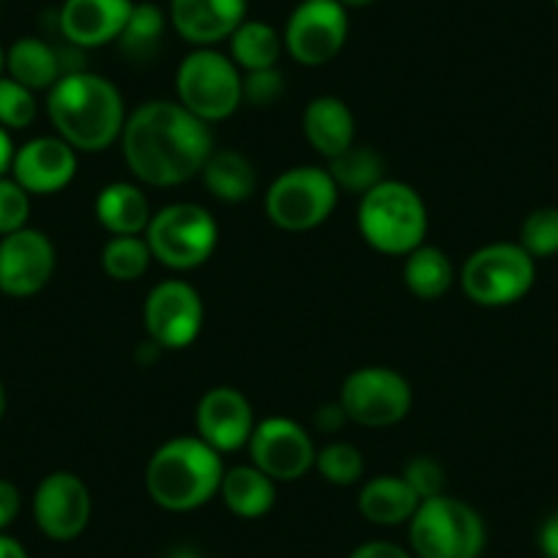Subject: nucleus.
<instances>
[{
    "label": "nucleus",
    "instance_id": "nucleus-1",
    "mask_svg": "<svg viewBox=\"0 0 558 558\" xmlns=\"http://www.w3.org/2000/svg\"><path fill=\"white\" fill-rule=\"evenodd\" d=\"M118 143L126 168L148 186L186 184L214 154L211 126L168 99L146 101L126 116Z\"/></svg>",
    "mask_w": 558,
    "mask_h": 558
},
{
    "label": "nucleus",
    "instance_id": "nucleus-2",
    "mask_svg": "<svg viewBox=\"0 0 558 558\" xmlns=\"http://www.w3.org/2000/svg\"><path fill=\"white\" fill-rule=\"evenodd\" d=\"M47 112L58 137L74 151L99 154L121 140L126 123L121 90L94 72L63 74L50 88Z\"/></svg>",
    "mask_w": 558,
    "mask_h": 558
},
{
    "label": "nucleus",
    "instance_id": "nucleus-3",
    "mask_svg": "<svg viewBox=\"0 0 558 558\" xmlns=\"http://www.w3.org/2000/svg\"><path fill=\"white\" fill-rule=\"evenodd\" d=\"M225 465L201 436H181L162 444L146 469L148 496L168 512H192L211 501L222 485Z\"/></svg>",
    "mask_w": 558,
    "mask_h": 558
},
{
    "label": "nucleus",
    "instance_id": "nucleus-4",
    "mask_svg": "<svg viewBox=\"0 0 558 558\" xmlns=\"http://www.w3.org/2000/svg\"><path fill=\"white\" fill-rule=\"evenodd\" d=\"M359 233L384 255H411L425 244L427 208L413 186L402 181H380L359 201Z\"/></svg>",
    "mask_w": 558,
    "mask_h": 558
},
{
    "label": "nucleus",
    "instance_id": "nucleus-5",
    "mask_svg": "<svg viewBox=\"0 0 558 558\" xmlns=\"http://www.w3.org/2000/svg\"><path fill=\"white\" fill-rule=\"evenodd\" d=\"M408 539L418 558H480L487 534L474 507L441 493L418 504Z\"/></svg>",
    "mask_w": 558,
    "mask_h": 558
},
{
    "label": "nucleus",
    "instance_id": "nucleus-6",
    "mask_svg": "<svg viewBox=\"0 0 558 558\" xmlns=\"http://www.w3.org/2000/svg\"><path fill=\"white\" fill-rule=\"evenodd\" d=\"M241 83L244 77L233 58L222 56L211 47H197L195 52H190L175 74L179 105L206 121L208 126L230 118L244 105Z\"/></svg>",
    "mask_w": 558,
    "mask_h": 558
},
{
    "label": "nucleus",
    "instance_id": "nucleus-7",
    "mask_svg": "<svg viewBox=\"0 0 558 558\" xmlns=\"http://www.w3.org/2000/svg\"><path fill=\"white\" fill-rule=\"evenodd\" d=\"M154 260L173 271H190L214 255L219 241L217 219L197 203H173L151 217L146 228Z\"/></svg>",
    "mask_w": 558,
    "mask_h": 558
},
{
    "label": "nucleus",
    "instance_id": "nucleus-8",
    "mask_svg": "<svg viewBox=\"0 0 558 558\" xmlns=\"http://www.w3.org/2000/svg\"><path fill=\"white\" fill-rule=\"evenodd\" d=\"M536 277L534 257L520 244H487L469 255L460 286L480 307H509L531 291Z\"/></svg>",
    "mask_w": 558,
    "mask_h": 558
},
{
    "label": "nucleus",
    "instance_id": "nucleus-9",
    "mask_svg": "<svg viewBox=\"0 0 558 558\" xmlns=\"http://www.w3.org/2000/svg\"><path fill=\"white\" fill-rule=\"evenodd\" d=\"M335 179L329 170L304 165V168H291L279 179L271 181L266 192V217L288 233H304L331 217L337 206Z\"/></svg>",
    "mask_w": 558,
    "mask_h": 558
},
{
    "label": "nucleus",
    "instance_id": "nucleus-10",
    "mask_svg": "<svg viewBox=\"0 0 558 558\" xmlns=\"http://www.w3.org/2000/svg\"><path fill=\"white\" fill-rule=\"evenodd\" d=\"M413 402L411 384L397 369L362 367L345 378L340 405L362 427H391L408 416Z\"/></svg>",
    "mask_w": 558,
    "mask_h": 558
},
{
    "label": "nucleus",
    "instance_id": "nucleus-11",
    "mask_svg": "<svg viewBox=\"0 0 558 558\" xmlns=\"http://www.w3.org/2000/svg\"><path fill=\"white\" fill-rule=\"evenodd\" d=\"M282 41L302 66H326L348 41V9L337 0H302L288 20Z\"/></svg>",
    "mask_w": 558,
    "mask_h": 558
},
{
    "label": "nucleus",
    "instance_id": "nucleus-12",
    "mask_svg": "<svg viewBox=\"0 0 558 558\" xmlns=\"http://www.w3.org/2000/svg\"><path fill=\"white\" fill-rule=\"evenodd\" d=\"M246 447L252 465L274 482L302 480L310 469H315L318 454L310 433L288 416H268L257 422Z\"/></svg>",
    "mask_w": 558,
    "mask_h": 558
},
{
    "label": "nucleus",
    "instance_id": "nucleus-13",
    "mask_svg": "<svg viewBox=\"0 0 558 558\" xmlns=\"http://www.w3.org/2000/svg\"><path fill=\"white\" fill-rule=\"evenodd\" d=\"M143 324H146L148 340L157 342L159 348L181 351L192 345L203 329L201 293L181 279L159 282L146 299Z\"/></svg>",
    "mask_w": 558,
    "mask_h": 558
},
{
    "label": "nucleus",
    "instance_id": "nucleus-14",
    "mask_svg": "<svg viewBox=\"0 0 558 558\" xmlns=\"http://www.w3.org/2000/svg\"><path fill=\"white\" fill-rule=\"evenodd\" d=\"M56 271V246L41 230L23 228L0 239V291L28 299L47 288Z\"/></svg>",
    "mask_w": 558,
    "mask_h": 558
},
{
    "label": "nucleus",
    "instance_id": "nucleus-15",
    "mask_svg": "<svg viewBox=\"0 0 558 558\" xmlns=\"http://www.w3.org/2000/svg\"><path fill=\"white\" fill-rule=\"evenodd\" d=\"M34 518L41 534L56 542H72L88 529L90 493L72 471L45 476L34 493Z\"/></svg>",
    "mask_w": 558,
    "mask_h": 558
},
{
    "label": "nucleus",
    "instance_id": "nucleus-16",
    "mask_svg": "<svg viewBox=\"0 0 558 558\" xmlns=\"http://www.w3.org/2000/svg\"><path fill=\"white\" fill-rule=\"evenodd\" d=\"M195 422L203 441L219 454L246 447L255 430V413H252L250 400L233 386L208 389L197 402Z\"/></svg>",
    "mask_w": 558,
    "mask_h": 558
},
{
    "label": "nucleus",
    "instance_id": "nucleus-17",
    "mask_svg": "<svg viewBox=\"0 0 558 558\" xmlns=\"http://www.w3.org/2000/svg\"><path fill=\"white\" fill-rule=\"evenodd\" d=\"M12 173L28 195H56L77 175V151L61 137H36L14 151Z\"/></svg>",
    "mask_w": 558,
    "mask_h": 558
},
{
    "label": "nucleus",
    "instance_id": "nucleus-18",
    "mask_svg": "<svg viewBox=\"0 0 558 558\" xmlns=\"http://www.w3.org/2000/svg\"><path fill=\"white\" fill-rule=\"evenodd\" d=\"M132 7V0H66L58 12V28L69 45L94 50L118 41Z\"/></svg>",
    "mask_w": 558,
    "mask_h": 558
},
{
    "label": "nucleus",
    "instance_id": "nucleus-19",
    "mask_svg": "<svg viewBox=\"0 0 558 558\" xmlns=\"http://www.w3.org/2000/svg\"><path fill=\"white\" fill-rule=\"evenodd\" d=\"M246 20V0H170V25L195 47L230 39Z\"/></svg>",
    "mask_w": 558,
    "mask_h": 558
},
{
    "label": "nucleus",
    "instance_id": "nucleus-20",
    "mask_svg": "<svg viewBox=\"0 0 558 558\" xmlns=\"http://www.w3.org/2000/svg\"><path fill=\"white\" fill-rule=\"evenodd\" d=\"M353 134L356 123L351 107L337 96H318L304 110V137L320 157H340L353 146Z\"/></svg>",
    "mask_w": 558,
    "mask_h": 558
},
{
    "label": "nucleus",
    "instance_id": "nucleus-21",
    "mask_svg": "<svg viewBox=\"0 0 558 558\" xmlns=\"http://www.w3.org/2000/svg\"><path fill=\"white\" fill-rule=\"evenodd\" d=\"M96 219L112 235H143L151 222V203L140 186L116 181L96 195Z\"/></svg>",
    "mask_w": 558,
    "mask_h": 558
},
{
    "label": "nucleus",
    "instance_id": "nucleus-22",
    "mask_svg": "<svg viewBox=\"0 0 558 558\" xmlns=\"http://www.w3.org/2000/svg\"><path fill=\"white\" fill-rule=\"evenodd\" d=\"M422 498L402 476H375L359 490V512L375 525H400L413 518Z\"/></svg>",
    "mask_w": 558,
    "mask_h": 558
},
{
    "label": "nucleus",
    "instance_id": "nucleus-23",
    "mask_svg": "<svg viewBox=\"0 0 558 558\" xmlns=\"http://www.w3.org/2000/svg\"><path fill=\"white\" fill-rule=\"evenodd\" d=\"M219 496L233 514L244 520H257L271 512L274 501H277V482L252 463L235 465V469L225 471Z\"/></svg>",
    "mask_w": 558,
    "mask_h": 558
},
{
    "label": "nucleus",
    "instance_id": "nucleus-24",
    "mask_svg": "<svg viewBox=\"0 0 558 558\" xmlns=\"http://www.w3.org/2000/svg\"><path fill=\"white\" fill-rule=\"evenodd\" d=\"M7 72L9 77L17 80L20 85L36 90H50L58 80L63 77L61 50H56L47 41L25 36L14 41L7 52Z\"/></svg>",
    "mask_w": 558,
    "mask_h": 558
},
{
    "label": "nucleus",
    "instance_id": "nucleus-25",
    "mask_svg": "<svg viewBox=\"0 0 558 558\" xmlns=\"http://www.w3.org/2000/svg\"><path fill=\"white\" fill-rule=\"evenodd\" d=\"M201 175L206 190L222 203H244L257 190L255 165L239 151H214Z\"/></svg>",
    "mask_w": 558,
    "mask_h": 558
},
{
    "label": "nucleus",
    "instance_id": "nucleus-26",
    "mask_svg": "<svg viewBox=\"0 0 558 558\" xmlns=\"http://www.w3.org/2000/svg\"><path fill=\"white\" fill-rule=\"evenodd\" d=\"M402 279H405V288L413 296L425 299V302H436V299L447 296L454 282L452 260L438 246L422 244L411 255H405Z\"/></svg>",
    "mask_w": 558,
    "mask_h": 558
},
{
    "label": "nucleus",
    "instance_id": "nucleus-27",
    "mask_svg": "<svg viewBox=\"0 0 558 558\" xmlns=\"http://www.w3.org/2000/svg\"><path fill=\"white\" fill-rule=\"evenodd\" d=\"M165 31H168V14L157 3H134L116 45L129 61L151 63L162 50Z\"/></svg>",
    "mask_w": 558,
    "mask_h": 558
},
{
    "label": "nucleus",
    "instance_id": "nucleus-28",
    "mask_svg": "<svg viewBox=\"0 0 558 558\" xmlns=\"http://www.w3.org/2000/svg\"><path fill=\"white\" fill-rule=\"evenodd\" d=\"M230 58L244 72H263V69H277L282 56V36L260 20H244L230 36Z\"/></svg>",
    "mask_w": 558,
    "mask_h": 558
},
{
    "label": "nucleus",
    "instance_id": "nucleus-29",
    "mask_svg": "<svg viewBox=\"0 0 558 558\" xmlns=\"http://www.w3.org/2000/svg\"><path fill=\"white\" fill-rule=\"evenodd\" d=\"M326 170L335 179L337 190H345L351 195H367L373 186L384 181V162L367 146H351L340 157L329 159Z\"/></svg>",
    "mask_w": 558,
    "mask_h": 558
},
{
    "label": "nucleus",
    "instance_id": "nucleus-30",
    "mask_svg": "<svg viewBox=\"0 0 558 558\" xmlns=\"http://www.w3.org/2000/svg\"><path fill=\"white\" fill-rule=\"evenodd\" d=\"M154 255L143 235H112L101 250V268L116 282H134L151 266Z\"/></svg>",
    "mask_w": 558,
    "mask_h": 558
},
{
    "label": "nucleus",
    "instance_id": "nucleus-31",
    "mask_svg": "<svg viewBox=\"0 0 558 558\" xmlns=\"http://www.w3.org/2000/svg\"><path fill=\"white\" fill-rule=\"evenodd\" d=\"M315 469L331 485H356L364 474V458L353 444L348 441H335L326 444L324 449H318L315 454Z\"/></svg>",
    "mask_w": 558,
    "mask_h": 558
},
{
    "label": "nucleus",
    "instance_id": "nucleus-32",
    "mask_svg": "<svg viewBox=\"0 0 558 558\" xmlns=\"http://www.w3.org/2000/svg\"><path fill=\"white\" fill-rule=\"evenodd\" d=\"M520 246L531 257L558 255V208H536L520 225Z\"/></svg>",
    "mask_w": 558,
    "mask_h": 558
},
{
    "label": "nucleus",
    "instance_id": "nucleus-33",
    "mask_svg": "<svg viewBox=\"0 0 558 558\" xmlns=\"http://www.w3.org/2000/svg\"><path fill=\"white\" fill-rule=\"evenodd\" d=\"M36 96L34 90L20 85L12 77H0V126L3 129H25L36 118Z\"/></svg>",
    "mask_w": 558,
    "mask_h": 558
},
{
    "label": "nucleus",
    "instance_id": "nucleus-34",
    "mask_svg": "<svg viewBox=\"0 0 558 558\" xmlns=\"http://www.w3.org/2000/svg\"><path fill=\"white\" fill-rule=\"evenodd\" d=\"M31 195L14 179H0V235L17 233L28 225Z\"/></svg>",
    "mask_w": 558,
    "mask_h": 558
},
{
    "label": "nucleus",
    "instance_id": "nucleus-35",
    "mask_svg": "<svg viewBox=\"0 0 558 558\" xmlns=\"http://www.w3.org/2000/svg\"><path fill=\"white\" fill-rule=\"evenodd\" d=\"M402 480L413 487V493H416L422 501H425V498L441 496L444 485H447V476H444L441 463H436L433 458H425V454H422V458H413L411 463L405 465Z\"/></svg>",
    "mask_w": 558,
    "mask_h": 558
},
{
    "label": "nucleus",
    "instance_id": "nucleus-36",
    "mask_svg": "<svg viewBox=\"0 0 558 558\" xmlns=\"http://www.w3.org/2000/svg\"><path fill=\"white\" fill-rule=\"evenodd\" d=\"M244 101L252 107H271L274 101L286 90V80L279 74V69H263V72H246L244 83Z\"/></svg>",
    "mask_w": 558,
    "mask_h": 558
},
{
    "label": "nucleus",
    "instance_id": "nucleus-37",
    "mask_svg": "<svg viewBox=\"0 0 558 558\" xmlns=\"http://www.w3.org/2000/svg\"><path fill=\"white\" fill-rule=\"evenodd\" d=\"M20 507H23V498H20L17 485L0 480V534L17 520Z\"/></svg>",
    "mask_w": 558,
    "mask_h": 558
},
{
    "label": "nucleus",
    "instance_id": "nucleus-38",
    "mask_svg": "<svg viewBox=\"0 0 558 558\" xmlns=\"http://www.w3.org/2000/svg\"><path fill=\"white\" fill-rule=\"evenodd\" d=\"M348 558H413V556L405 550V547L395 545V542L375 539V542H364V545H359Z\"/></svg>",
    "mask_w": 558,
    "mask_h": 558
},
{
    "label": "nucleus",
    "instance_id": "nucleus-39",
    "mask_svg": "<svg viewBox=\"0 0 558 558\" xmlns=\"http://www.w3.org/2000/svg\"><path fill=\"white\" fill-rule=\"evenodd\" d=\"M345 422H348V416H345V411H342L340 402L318 408V413H315V425H318V430H324V433H337L342 425H345Z\"/></svg>",
    "mask_w": 558,
    "mask_h": 558
},
{
    "label": "nucleus",
    "instance_id": "nucleus-40",
    "mask_svg": "<svg viewBox=\"0 0 558 558\" xmlns=\"http://www.w3.org/2000/svg\"><path fill=\"white\" fill-rule=\"evenodd\" d=\"M539 550L545 553V558H558V512H553L550 518L542 523Z\"/></svg>",
    "mask_w": 558,
    "mask_h": 558
},
{
    "label": "nucleus",
    "instance_id": "nucleus-41",
    "mask_svg": "<svg viewBox=\"0 0 558 558\" xmlns=\"http://www.w3.org/2000/svg\"><path fill=\"white\" fill-rule=\"evenodd\" d=\"M14 162V146H12V137L3 126H0V179L7 175V170H12Z\"/></svg>",
    "mask_w": 558,
    "mask_h": 558
},
{
    "label": "nucleus",
    "instance_id": "nucleus-42",
    "mask_svg": "<svg viewBox=\"0 0 558 558\" xmlns=\"http://www.w3.org/2000/svg\"><path fill=\"white\" fill-rule=\"evenodd\" d=\"M0 558H28V553L14 536L0 534Z\"/></svg>",
    "mask_w": 558,
    "mask_h": 558
},
{
    "label": "nucleus",
    "instance_id": "nucleus-43",
    "mask_svg": "<svg viewBox=\"0 0 558 558\" xmlns=\"http://www.w3.org/2000/svg\"><path fill=\"white\" fill-rule=\"evenodd\" d=\"M168 558H203V556L195 550V547H175V550H170Z\"/></svg>",
    "mask_w": 558,
    "mask_h": 558
},
{
    "label": "nucleus",
    "instance_id": "nucleus-44",
    "mask_svg": "<svg viewBox=\"0 0 558 558\" xmlns=\"http://www.w3.org/2000/svg\"><path fill=\"white\" fill-rule=\"evenodd\" d=\"M337 3H342L345 9H364L369 3H375V0H337Z\"/></svg>",
    "mask_w": 558,
    "mask_h": 558
},
{
    "label": "nucleus",
    "instance_id": "nucleus-45",
    "mask_svg": "<svg viewBox=\"0 0 558 558\" xmlns=\"http://www.w3.org/2000/svg\"><path fill=\"white\" fill-rule=\"evenodd\" d=\"M3 411H7V389L0 384V416H3Z\"/></svg>",
    "mask_w": 558,
    "mask_h": 558
},
{
    "label": "nucleus",
    "instance_id": "nucleus-46",
    "mask_svg": "<svg viewBox=\"0 0 558 558\" xmlns=\"http://www.w3.org/2000/svg\"><path fill=\"white\" fill-rule=\"evenodd\" d=\"M3 69H7V52L0 47V77H3Z\"/></svg>",
    "mask_w": 558,
    "mask_h": 558
},
{
    "label": "nucleus",
    "instance_id": "nucleus-47",
    "mask_svg": "<svg viewBox=\"0 0 558 558\" xmlns=\"http://www.w3.org/2000/svg\"><path fill=\"white\" fill-rule=\"evenodd\" d=\"M553 3H556V7H558V0H553Z\"/></svg>",
    "mask_w": 558,
    "mask_h": 558
}]
</instances>
